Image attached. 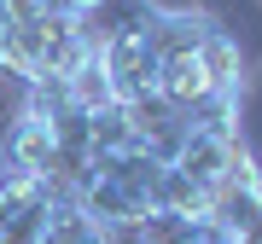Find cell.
<instances>
[{
  "label": "cell",
  "instance_id": "6da1fadb",
  "mask_svg": "<svg viewBox=\"0 0 262 244\" xmlns=\"http://www.w3.org/2000/svg\"><path fill=\"white\" fill-rule=\"evenodd\" d=\"M58 215V198L35 180H0V244H41Z\"/></svg>",
  "mask_w": 262,
  "mask_h": 244
},
{
  "label": "cell",
  "instance_id": "7a4b0ae2",
  "mask_svg": "<svg viewBox=\"0 0 262 244\" xmlns=\"http://www.w3.org/2000/svg\"><path fill=\"white\" fill-rule=\"evenodd\" d=\"M47 12H53V0H0V23H12V29L47 18Z\"/></svg>",
  "mask_w": 262,
  "mask_h": 244
},
{
  "label": "cell",
  "instance_id": "3957f363",
  "mask_svg": "<svg viewBox=\"0 0 262 244\" xmlns=\"http://www.w3.org/2000/svg\"><path fill=\"white\" fill-rule=\"evenodd\" d=\"M99 6H105V0H53V12H58V18H70V23H82V18H94Z\"/></svg>",
  "mask_w": 262,
  "mask_h": 244
}]
</instances>
